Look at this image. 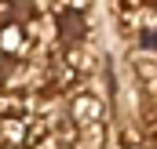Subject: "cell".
I'll return each instance as SVG.
<instances>
[{"instance_id":"cell-1","label":"cell","mask_w":157,"mask_h":149,"mask_svg":"<svg viewBox=\"0 0 157 149\" xmlns=\"http://www.w3.org/2000/svg\"><path fill=\"white\" fill-rule=\"evenodd\" d=\"M102 98L95 95V91H77V95H70V120H73V127L77 131H91V127H102Z\"/></svg>"},{"instance_id":"cell-2","label":"cell","mask_w":157,"mask_h":149,"mask_svg":"<svg viewBox=\"0 0 157 149\" xmlns=\"http://www.w3.org/2000/svg\"><path fill=\"white\" fill-rule=\"evenodd\" d=\"M88 4H91V0H62V4H59V7H66V11H84V7H88Z\"/></svg>"}]
</instances>
